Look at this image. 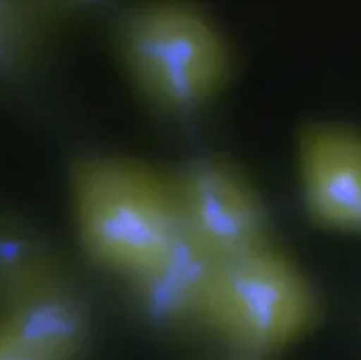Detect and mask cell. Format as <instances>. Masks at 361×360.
<instances>
[{
	"mask_svg": "<svg viewBox=\"0 0 361 360\" xmlns=\"http://www.w3.org/2000/svg\"><path fill=\"white\" fill-rule=\"evenodd\" d=\"M119 45L137 91L162 115L186 119L214 103L233 72V54L217 23L200 8L159 4L123 20Z\"/></svg>",
	"mask_w": 361,
	"mask_h": 360,
	"instance_id": "6da1fadb",
	"label": "cell"
},
{
	"mask_svg": "<svg viewBox=\"0 0 361 360\" xmlns=\"http://www.w3.org/2000/svg\"><path fill=\"white\" fill-rule=\"evenodd\" d=\"M78 200L91 253L128 283L154 268L183 232L171 174L131 160L94 161Z\"/></svg>",
	"mask_w": 361,
	"mask_h": 360,
	"instance_id": "7a4b0ae2",
	"label": "cell"
},
{
	"mask_svg": "<svg viewBox=\"0 0 361 360\" xmlns=\"http://www.w3.org/2000/svg\"><path fill=\"white\" fill-rule=\"evenodd\" d=\"M318 311L308 274L272 243L221 262L208 330L232 353L260 359L302 338Z\"/></svg>",
	"mask_w": 361,
	"mask_h": 360,
	"instance_id": "3957f363",
	"label": "cell"
},
{
	"mask_svg": "<svg viewBox=\"0 0 361 360\" xmlns=\"http://www.w3.org/2000/svg\"><path fill=\"white\" fill-rule=\"evenodd\" d=\"M171 179L185 231L221 262L275 243L265 200L229 160L192 158Z\"/></svg>",
	"mask_w": 361,
	"mask_h": 360,
	"instance_id": "277c9868",
	"label": "cell"
},
{
	"mask_svg": "<svg viewBox=\"0 0 361 360\" xmlns=\"http://www.w3.org/2000/svg\"><path fill=\"white\" fill-rule=\"evenodd\" d=\"M296 165L311 222L361 235V128L336 121L305 124L296 138Z\"/></svg>",
	"mask_w": 361,
	"mask_h": 360,
	"instance_id": "5b68a950",
	"label": "cell"
},
{
	"mask_svg": "<svg viewBox=\"0 0 361 360\" xmlns=\"http://www.w3.org/2000/svg\"><path fill=\"white\" fill-rule=\"evenodd\" d=\"M220 265L183 228L169 253L130 286L143 311L162 326L208 330Z\"/></svg>",
	"mask_w": 361,
	"mask_h": 360,
	"instance_id": "8992f818",
	"label": "cell"
},
{
	"mask_svg": "<svg viewBox=\"0 0 361 360\" xmlns=\"http://www.w3.org/2000/svg\"><path fill=\"white\" fill-rule=\"evenodd\" d=\"M25 25L17 12L0 8V67L16 60L25 44Z\"/></svg>",
	"mask_w": 361,
	"mask_h": 360,
	"instance_id": "52a82bcc",
	"label": "cell"
},
{
	"mask_svg": "<svg viewBox=\"0 0 361 360\" xmlns=\"http://www.w3.org/2000/svg\"><path fill=\"white\" fill-rule=\"evenodd\" d=\"M0 360H40L0 326Z\"/></svg>",
	"mask_w": 361,
	"mask_h": 360,
	"instance_id": "ba28073f",
	"label": "cell"
},
{
	"mask_svg": "<svg viewBox=\"0 0 361 360\" xmlns=\"http://www.w3.org/2000/svg\"><path fill=\"white\" fill-rule=\"evenodd\" d=\"M229 360H259L256 357H250V356H245V354H240V353H235V356Z\"/></svg>",
	"mask_w": 361,
	"mask_h": 360,
	"instance_id": "9c48e42d",
	"label": "cell"
}]
</instances>
